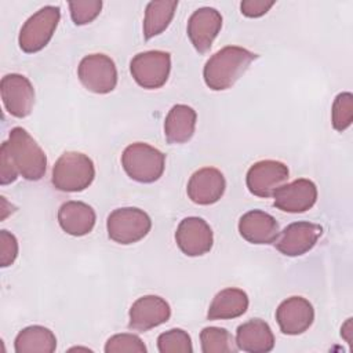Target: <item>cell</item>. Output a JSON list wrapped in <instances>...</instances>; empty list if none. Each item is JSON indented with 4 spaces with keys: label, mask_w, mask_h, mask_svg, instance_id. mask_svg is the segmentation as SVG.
<instances>
[{
    "label": "cell",
    "mask_w": 353,
    "mask_h": 353,
    "mask_svg": "<svg viewBox=\"0 0 353 353\" xmlns=\"http://www.w3.org/2000/svg\"><path fill=\"white\" fill-rule=\"evenodd\" d=\"M323 228L313 222H294L290 223L279 234L276 240V248L287 256H299L310 251L320 236Z\"/></svg>",
    "instance_id": "cell-12"
},
{
    "label": "cell",
    "mask_w": 353,
    "mask_h": 353,
    "mask_svg": "<svg viewBox=\"0 0 353 353\" xmlns=\"http://www.w3.org/2000/svg\"><path fill=\"white\" fill-rule=\"evenodd\" d=\"M18 256V240L8 230H0V265L7 268Z\"/></svg>",
    "instance_id": "cell-30"
},
{
    "label": "cell",
    "mask_w": 353,
    "mask_h": 353,
    "mask_svg": "<svg viewBox=\"0 0 353 353\" xmlns=\"http://www.w3.org/2000/svg\"><path fill=\"white\" fill-rule=\"evenodd\" d=\"M332 127L336 131H345L353 121V95L341 92L332 103Z\"/></svg>",
    "instance_id": "cell-27"
},
{
    "label": "cell",
    "mask_w": 353,
    "mask_h": 353,
    "mask_svg": "<svg viewBox=\"0 0 353 353\" xmlns=\"http://www.w3.org/2000/svg\"><path fill=\"white\" fill-rule=\"evenodd\" d=\"M258 58L256 54L237 46H226L216 51L204 65L203 77L214 91L230 88Z\"/></svg>",
    "instance_id": "cell-1"
},
{
    "label": "cell",
    "mask_w": 353,
    "mask_h": 353,
    "mask_svg": "<svg viewBox=\"0 0 353 353\" xmlns=\"http://www.w3.org/2000/svg\"><path fill=\"white\" fill-rule=\"evenodd\" d=\"M121 164L131 179L141 183H152L163 175L165 156L148 143L135 142L124 149Z\"/></svg>",
    "instance_id": "cell-4"
},
{
    "label": "cell",
    "mask_w": 353,
    "mask_h": 353,
    "mask_svg": "<svg viewBox=\"0 0 353 353\" xmlns=\"http://www.w3.org/2000/svg\"><path fill=\"white\" fill-rule=\"evenodd\" d=\"M274 6V0H244L240 4L241 14L248 18L265 15Z\"/></svg>",
    "instance_id": "cell-32"
},
{
    "label": "cell",
    "mask_w": 353,
    "mask_h": 353,
    "mask_svg": "<svg viewBox=\"0 0 353 353\" xmlns=\"http://www.w3.org/2000/svg\"><path fill=\"white\" fill-rule=\"evenodd\" d=\"M248 309V295L240 288L219 291L207 312L208 320H229L244 314Z\"/></svg>",
    "instance_id": "cell-22"
},
{
    "label": "cell",
    "mask_w": 353,
    "mask_h": 353,
    "mask_svg": "<svg viewBox=\"0 0 353 353\" xmlns=\"http://www.w3.org/2000/svg\"><path fill=\"white\" fill-rule=\"evenodd\" d=\"M225 188L226 182L223 174L218 168L204 167L190 176L186 192L193 203L210 205L223 196Z\"/></svg>",
    "instance_id": "cell-17"
},
{
    "label": "cell",
    "mask_w": 353,
    "mask_h": 353,
    "mask_svg": "<svg viewBox=\"0 0 353 353\" xmlns=\"http://www.w3.org/2000/svg\"><path fill=\"white\" fill-rule=\"evenodd\" d=\"M170 70L171 57L160 50L139 52L130 62V72L134 80L148 90L163 87L168 80Z\"/></svg>",
    "instance_id": "cell-7"
},
{
    "label": "cell",
    "mask_w": 353,
    "mask_h": 353,
    "mask_svg": "<svg viewBox=\"0 0 353 353\" xmlns=\"http://www.w3.org/2000/svg\"><path fill=\"white\" fill-rule=\"evenodd\" d=\"M288 167L277 160H261L252 164L247 172L248 190L258 197H272L288 179Z\"/></svg>",
    "instance_id": "cell-9"
},
{
    "label": "cell",
    "mask_w": 353,
    "mask_h": 353,
    "mask_svg": "<svg viewBox=\"0 0 353 353\" xmlns=\"http://www.w3.org/2000/svg\"><path fill=\"white\" fill-rule=\"evenodd\" d=\"M176 7V0H159L148 3L143 18V37L149 40L163 33L172 21Z\"/></svg>",
    "instance_id": "cell-24"
},
{
    "label": "cell",
    "mask_w": 353,
    "mask_h": 353,
    "mask_svg": "<svg viewBox=\"0 0 353 353\" xmlns=\"http://www.w3.org/2000/svg\"><path fill=\"white\" fill-rule=\"evenodd\" d=\"M150 216L139 208L124 207L112 211L106 221L109 237L119 244H134L150 230Z\"/></svg>",
    "instance_id": "cell-6"
},
{
    "label": "cell",
    "mask_w": 353,
    "mask_h": 353,
    "mask_svg": "<svg viewBox=\"0 0 353 353\" xmlns=\"http://www.w3.org/2000/svg\"><path fill=\"white\" fill-rule=\"evenodd\" d=\"M239 232L244 240L252 244H272L280 234L274 216L261 210L245 212L239 221Z\"/></svg>",
    "instance_id": "cell-18"
},
{
    "label": "cell",
    "mask_w": 353,
    "mask_h": 353,
    "mask_svg": "<svg viewBox=\"0 0 353 353\" xmlns=\"http://www.w3.org/2000/svg\"><path fill=\"white\" fill-rule=\"evenodd\" d=\"M106 353H145L146 346L138 335L116 334L110 336L105 345Z\"/></svg>",
    "instance_id": "cell-28"
},
{
    "label": "cell",
    "mask_w": 353,
    "mask_h": 353,
    "mask_svg": "<svg viewBox=\"0 0 353 353\" xmlns=\"http://www.w3.org/2000/svg\"><path fill=\"white\" fill-rule=\"evenodd\" d=\"M203 353H234L239 350L236 339L226 328L205 327L200 332Z\"/></svg>",
    "instance_id": "cell-25"
},
{
    "label": "cell",
    "mask_w": 353,
    "mask_h": 353,
    "mask_svg": "<svg viewBox=\"0 0 353 353\" xmlns=\"http://www.w3.org/2000/svg\"><path fill=\"white\" fill-rule=\"evenodd\" d=\"M197 114L193 108L188 105H174L164 121V135L170 143L188 142L196 128Z\"/></svg>",
    "instance_id": "cell-21"
},
{
    "label": "cell",
    "mask_w": 353,
    "mask_h": 353,
    "mask_svg": "<svg viewBox=\"0 0 353 353\" xmlns=\"http://www.w3.org/2000/svg\"><path fill=\"white\" fill-rule=\"evenodd\" d=\"M81 84L91 92L108 94L117 84V69L113 59L105 54L84 57L77 68Z\"/></svg>",
    "instance_id": "cell-8"
},
{
    "label": "cell",
    "mask_w": 353,
    "mask_h": 353,
    "mask_svg": "<svg viewBox=\"0 0 353 353\" xmlns=\"http://www.w3.org/2000/svg\"><path fill=\"white\" fill-rule=\"evenodd\" d=\"M61 19L59 7L46 6L22 25L18 43L23 52L33 54L43 50L51 40Z\"/></svg>",
    "instance_id": "cell-5"
},
{
    "label": "cell",
    "mask_w": 353,
    "mask_h": 353,
    "mask_svg": "<svg viewBox=\"0 0 353 353\" xmlns=\"http://www.w3.org/2000/svg\"><path fill=\"white\" fill-rule=\"evenodd\" d=\"M342 336L346 339V342L352 343V319H347L346 323L342 325Z\"/></svg>",
    "instance_id": "cell-33"
},
{
    "label": "cell",
    "mask_w": 353,
    "mask_h": 353,
    "mask_svg": "<svg viewBox=\"0 0 353 353\" xmlns=\"http://www.w3.org/2000/svg\"><path fill=\"white\" fill-rule=\"evenodd\" d=\"M175 240L185 255L200 256L212 248L214 236L212 229L203 218L188 216L178 225Z\"/></svg>",
    "instance_id": "cell-11"
},
{
    "label": "cell",
    "mask_w": 353,
    "mask_h": 353,
    "mask_svg": "<svg viewBox=\"0 0 353 353\" xmlns=\"http://www.w3.org/2000/svg\"><path fill=\"white\" fill-rule=\"evenodd\" d=\"M1 99L6 110L18 119L30 114L34 105V88L23 74L10 73L0 83Z\"/></svg>",
    "instance_id": "cell-10"
},
{
    "label": "cell",
    "mask_w": 353,
    "mask_h": 353,
    "mask_svg": "<svg viewBox=\"0 0 353 353\" xmlns=\"http://www.w3.org/2000/svg\"><path fill=\"white\" fill-rule=\"evenodd\" d=\"M97 215L92 207L83 201L70 200L63 203L58 210V222L63 232L70 236H85L95 225Z\"/></svg>",
    "instance_id": "cell-20"
},
{
    "label": "cell",
    "mask_w": 353,
    "mask_h": 353,
    "mask_svg": "<svg viewBox=\"0 0 353 353\" xmlns=\"http://www.w3.org/2000/svg\"><path fill=\"white\" fill-rule=\"evenodd\" d=\"M276 320L283 334L299 335L313 324L314 309L307 299L302 296H291L279 305Z\"/></svg>",
    "instance_id": "cell-16"
},
{
    "label": "cell",
    "mask_w": 353,
    "mask_h": 353,
    "mask_svg": "<svg viewBox=\"0 0 353 353\" xmlns=\"http://www.w3.org/2000/svg\"><path fill=\"white\" fill-rule=\"evenodd\" d=\"M95 178L92 160L80 152H65L52 167L51 182L61 192H81Z\"/></svg>",
    "instance_id": "cell-3"
},
{
    "label": "cell",
    "mask_w": 353,
    "mask_h": 353,
    "mask_svg": "<svg viewBox=\"0 0 353 353\" xmlns=\"http://www.w3.org/2000/svg\"><path fill=\"white\" fill-rule=\"evenodd\" d=\"M273 197L274 207L284 212H305L314 205L317 200V188L310 179L301 178L280 186Z\"/></svg>",
    "instance_id": "cell-13"
},
{
    "label": "cell",
    "mask_w": 353,
    "mask_h": 353,
    "mask_svg": "<svg viewBox=\"0 0 353 353\" xmlns=\"http://www.w3.org/2000/svg\"><path fill=\"white\" fill-rule=\"evenodd\" d=\"M222 28V15L212 7L197 8L188 21V36L200 54H205Z\"/></svg>",
    "instance_id": "cell-15"
},
{
    "label": "cell",
    "mask_w": 353,
    "mask_h": 353,
    "mask_svg": "<svg viewBox=\"0 0 353 353\" xmlns=\"http://www.w3.org/2000/svg\"><path fill=\"white\" fill-rule=\"evenodd\" d=\"M170 316L171 307L165 299L157 295H145L131 305L128 327L143 332L164 324Z\"/></svg>",
    "instance_id": "cell-14"
},
{
    "label": "cell",
    "mask_w": 353,
    "mask_h": 353,
    "mask_svg": "<svg viewBox=\"0 0 353 353\" xmlns=\"http://www.w3.org/2000/svg\"><path fill=\"white\" fill-rule=\"evenodd\" d=\"M70 17L74 25H87L92 22L102 10L101 0H84L69 3Z\"/></svg>",
    "instance_id": "cell-29"
},
{
    "label": "cell",
    "mask_w": 353,
    "mask_h": 353,
    "mask_svg": "<svg viewBox=\"0 0 353 353\" xmlns=\"http://www.w3.org/2000/svg\"><path fill=\"white\" fill-rule=\"evenodd\" d=\"M236 345L243 352L266 353L274 347V335L266 321L251 319L237 327Z\"/></svg>",
    "instance_id": "cell-19"
},
{
    "label": "cell",
    "mask_w": 353,
    "mask_h": 353,
    "mask_svg": "<svg viewBox=\"0 0 353 353\" xmlns=\"http://www.w3.org/2000/svg\"><path fill=\"white\" fill-rule=\"evenodd\" d=\"M6 143L18 172L25 179L39 181L44 176L47 156L25 128L14 127Z\"/></svg>",
    "instance_id": "cell-2"
},
{
    "label": "cell",
    "mask_w": 353,
    "mask_h": 353,
    "mask_svg": "<svg viewBox=\"0 0 353 353\" xmlns=\"http://www.w3.org/2000/svg\"><path fill=\"white\" fill-rule=\"evenodd\" d=\"M157 349L160 353H192V339L181 328H172L159 335Z\"/></svg>",
    "instance_id": "cell-26"
},
{
    "label": "cell",
    "mask_w": 353,
    "mask_h": 353,
    "mask_svg": "<svg viewBox=\"0 0 353 353\" xmlns=\"http://www.w3.org/2000/svg\"><path fill=\"white\" fill-rule=\"evenodd\" d=\"M14 349L17 353H52L57 349V338L47 327L29 325L18 332Z\"/></svg>",
    "instance_id": "cell-23"
},
{
    "label": "cell",
    "mask_w": 353,
    "mask_h": 353,
    "mask_svg": "<svg viewBox=\"0 0 353 353\" xmlns=\"http://www.w3.org/2000/svg\"><path fill=\"white\" fill-rule=\"evenodd\" d=\"M18 174L19 172L8 153L7 143L4 141L0 148V183L8 185V183L14 182L18 178Z\"/></svg>",
    "instance_id": "cell-31"
}]
</instances>
